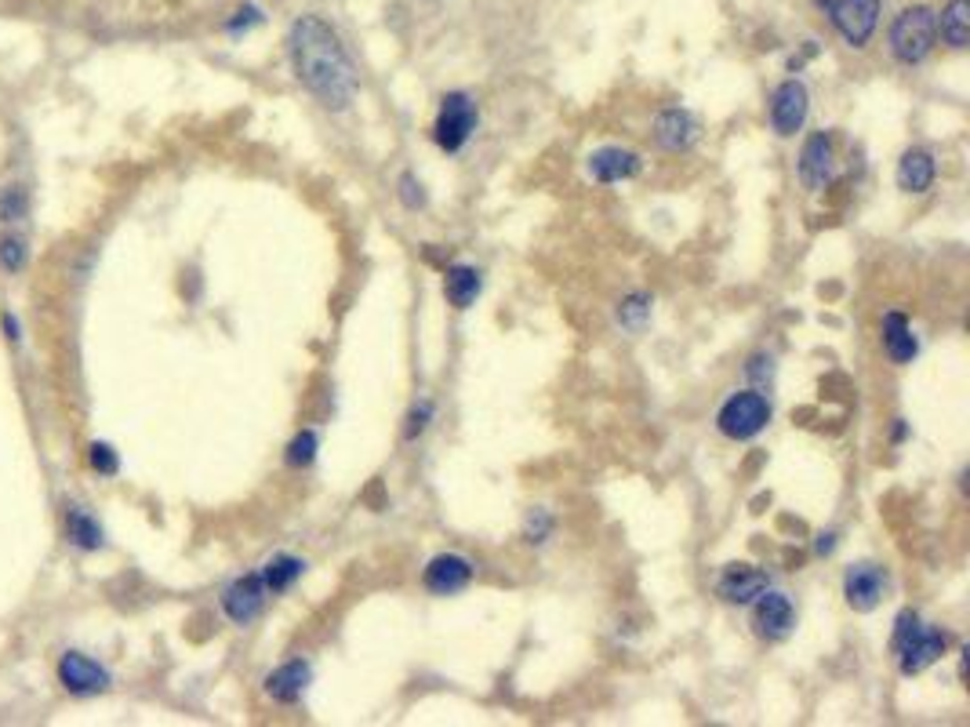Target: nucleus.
Instances as JSON below:
<instances>
[{
	"label": "nucleus",
	"mask_w": 970,
	"mask_h": 727,
	"mask_svg": "<svg viewBox=\"0 0 970 727\" xmlns=\"http://www.w3.org/2000/svg\"><path fill=\"white\" fill-rule=\"evenodd\" d=\"M287 51H291V66H295L298 80L327 109H345L356 99L360 91L356 66L350 59V51H345L342 37L331 30L324 19L316 16L295 19V26H291L287 33Z\"/></svg>",
	"instance_id": "1"
},
{
	"label": "nucleus",
	"mask_w": 970,
	"mask_h": 727,
	"mask_svg": "<svg viewBox=\"0 0 970 727\" xmlns=\"http://www.w3.org/2000/svg\"><path fill=\"white\" fill-rule=\"evenodd\" d=\"M949 648V637L934 626H923L917 611H902L894 626V655L905 677L923 674L927 666H934Z\"/></svg>",
	"instance_id": "2"
},
{
	"label": "nucleus",
	"mask_w": 970,
	"mask_h": 727,
	"mask_svg": "<svg viewBox=\"0 0 970 727\" xmlns=\"http://www.w3.org/2000/svg\"><path fill=\"white\" fill-rule=\"evenodd\" d=\"M934 40H938V16L927 4L905 8L891 26V51L894 59L905 66L923 62L927 55L934 51Z\"/></svg>",
	"instance_id": "3"
},
{
	"label": "nucleus",
	"mask_w": 970,
	"mask_h": 727,
	"mask_svg": "<svg viewBox=\"0 0 970 727\" xmlns=\"http://www.w3.org/2000/svg\"><path fill=\"white\" fill-rule=\"evenodd\" d=\"M480 125V109L477 99L466 91H451L440 99V114L433 125V139L443 154H459V149L473 139V131Z\"/></svg>",
	"instance_id": "4"
},
{
	"label": "nucleus",
	"mask_w": 970,
	"mask_h": 727,
	"mask_svg": "<svg viewBox=\"0 0 970 727\" xmlns=\"http://www.w3.org/2000/svg\"><path fill=\"white\" fill-rule=\"evenodd\" d=\"M771 422V401L760 390H742L727 396V404L719 407L716 426L731 441H753L756 433H764Z\"/></svg>",
	"instance_id": "5"
},
{
	"label": "nucleus",
	"mask_w": 970,
	"mask_h": 727,
	"mask_svg": "<svg viewBox=\"0 0 970 727\" xmlns=\"http://www.w3.org/2000/svg\"><path fill=\"white\" fill-rule=\"evenodd\" d=\"M833 22L851 48H862L880 26V0H833Z\"/></svg>",
	"instance_id": "6"
},
{
	"label": "nucleus",
	"mask_w": 970,
	"mask_h": 727,
	"mask_svg": "<svg viewBox=\"0 0 970 727\" xmlns=\"http://www.w3.org/2000/svg\"><path fill=\"white\" fill-rule=\"evenodd\" d=\"M807 109H811L807 85H803V80H785V85H778V91H774V102H771L774 131H778L782 139L796 135L803 128V120H807Z\"/></svg>",
	"instance_id": "7"
},
{
	"label": "nucleus",
	"mask_w": 970,
	"mask_h": 727,
	"mask_svg": "<svg viewBox=\"0 0 970 727\" xmlns=\"http://www.w3.org/2000/svg\"><path fill=\"white\" fill-rule=\"evenodd\" d=\"M266 582H262V574H244V579L233 582L226 593H222V611L229 615L237 626H247L255 622L262 608H266Z\"/></svg>",
	"instance_id": "8"
},
{
	"label": "nucleus",
	"mask_w": 970,
	"mask_h": 727,
	"mask_svg": "<svg viewBox=\"0 0 970 727\" xmlns=\"http://www.w3.org/2000/svg\"><path fill=\"white\" fill-rule=\"evenodd\" d=\"M753 608V622H756V633L767 637V640H782L793 633L796 626V611H793V600H788L785 593H771V589H764Z\"/></svg>",
	"instance_id": "9"
},
{
	"label": "nucleus",
	"mask_w": 970,
	"mask_h": 727,
	"mask_svg": "<svg viewBox=\"0 0 970 727\" xmlns=\"http://www.w3.org/2000/svg\"><path fill=\"white\" fill-rule=\"evenodd\" d=\"M836 175V154H833V139H829L825 131H817L807 139V146H803L800 154V178L807 189H825L829 183H833Z\"/></svg>",
	"instance_id": "10"
},
{
	"label": "nucleus",
	"mask_w": 970,
	"mask_h": 727,
	"mask_svg": "<svg viewBox=\"0 0 970 727\" xmlns=\"http://www.w3.org/2000/svg\"><path fill=\"white\" fill-rule=\"evenodd\" d=\"M422 582H425L429 593H437V597L462 593V589L473 582V564L459 553H440V557L429 560Z\"/></svg>",
	"instance_id": "11"
},
{
	"label": "nucleus",
	"mask_w": 970,
	"mask_h": 727,
	"mask_svg": "<svg viewBox=\"0 0 970 727\" xmlns=\"http://www.w3.org/2000/svg\"><path fill=\"white\" fill-rule=\"evenodd\" d=\"M886 593V571L876 564H851L843 574V597L854 611H872Z\"/></svg>",
	"instance_id": "12"
},
{
	"label": "nucleus",
	"mask_w": 970,
	"mask_h": 727,
	"mask_svg": "<svg viewBox=\"0 0 970 727\" xmlns=\"http://www.w3.org/2000/svg\"><path fill=\"white\" fill-rule=\"evenodd\" d=\"M59 680L66 684V691L69 695H99V691H106L109 688V674L106 669L95 662V658H88V655H80V651H69V655H62V662H59Z\"/></svg>",
	"instance_id": "13"
},
{
	"label": "nucleus",
	"mask_w": 970,
	"mask_h": 727,
	"mask_svg": "<svg viewBox=\"0 0 970 727\" xmlns=\"http://www.w3.org/2000/svg\"><path fill=\"white\" fill-rule=\"evenodd\" d=\"M771 586L767 571H760L753 564H731L716 582V593L727 603H753L764 589Z\"/></svg>",
	"instance_id": "14"
},
{
	"label": "nucleus",
	"mask_w": 970,
	"mask_h": 727,
	"mask_svg": "<svg viewBox=\"0 0 970 727\" xmlns=\"http://www.w3.org/2000/svg\"><path fill=\"white\" fill-rule=\"evenodd\" d=\"M655 139L662 149H669V154L690 149L698 143V117L687 114V109H665V114L655 120Z\"/></svg>",
	"instance_id": "15"
},
{
	"label": "nucleus",
	"mask_w": 970,
	"mask_h": 727,
	"mask_svg": "<svg viewBox=\"0 0 970 727\" xmlns=\"http://www.w3.org/2000/svg\"><path fill=\"white\" fill-rule=\"evenodd\" d=\"M310 680H313V666L306 658H291V662H284L281 669H273L266 677V695L276 698V703H298V698L306 695Z\"/></svg>",
	"instance_id": "16"
},
{
	"label": "nucleus",
	"mask_w": 970,
	"mask_h": 727,
	"mask_svg": "<svg viewBox=\"0 0 970 727\" xmlns=\"http://www.w3.org/2000/svg\"><path fill=\"white\" fill-rule=\"evenodd\" d=\"M636 171H640V157H636L633 149L604 146L589 157V175L596 183H626Z\"/></svg>",
	"instance_id": "17"
},
{
	"label": "nucleus",
	"mask_w": 970,
	"mask_h": 727,
	"mask_svg": "<svg viewBox=\"0 0 970 727\" xmlns=\"http://www.w3.org/2000/svg\"><path fill=\"white\" fill-rule=\"evenodd\" d=\"M934 157L927 154V149H905L902 160H898V189H905V194H927V189L934 186Z\"/></svg>",
	"instance_id": "18"
},
{
	"label": "nucleus",
	"mask_w": 970,
	"mask_h": 727,
	"mask_svg": "<svg viewBox=\"0 0 970 727\" xmlns=\"http://www.w3.org/2000/svg\"><path fill=\"white\" fill-rule=\"evenodd\" d=\"M883 350L891 353L894 364H912L920 353V338L912 335L909 321L902 317V313H886L883 317Z\"/></svg>",
	"instance_id": "19"
},
{
	"label": "nucleus",
	"mask_w": 970,
	"mask_h": 727,
	"mask_svg": "<svg viewBox=\"0 0 970 727\" xmlns=\"http://www.w3.org/2000/svg\"><path fill=\"white\" fill-rule=\"evenodd\" d=\"M480 287H483V277H480V269H473V266H451L448 273H443V295H448V302L454 310L473 306Z\"/></svg>",
	"instance_id": "20"
},
{
	"label": "nucleus",
	"mask_w": 970,
	"mask_h": 727,
	"mask_svg": "<svg viewBox=\"0 0 970 727\" xmlns=\"http://www.w3.org/2000/svg\"><path fill=\"white\" fill-rule=\"evenodd\" d=\"M938 33L949 48L963 51L970 40V0H949L938 19Z\"/></svg>",
	"instance_id": "21"
},
{
	"label": "nucleus",
	"mask_w": 970,
	"mask_h": 727,
	"mask_svg": "<svg viewBox=\"0 0 970 727\" xmlns=\"http://www.w3.org/2000/svg\"><path fill=\"white\" fill-rule=\"evenodd\" d=\"M302 574H306V560L298 557H273L266 568H262V582H266L270 593H287Z\"/></svg>",
	"instance_id": "22"
},
{
	"label": "nucleus",
	"mask_w": 970,
	"mask_h": 727,
	"mask_svg": "<svg viewBox=\"0 0 970 727\" xmlns=\"http://www.w3.org/2000/svg\"><path fill=\"white\" fill-rule=\"evenodd\" d=\"M66 539L77 546V550H99L102 546V528L95 524L88 513L69 510L66 513Z\"/></svg>",
	"instance_id": "23"
},
{
	"label": "nucleus",
	"mask_w": 970,
	"mask_h": 727,
	"mask_svg": "<svg viewBox=\"0 0 970 727\" xmlns=\"http://www.w3.org/2000/svg\"><path fill=\"white\" fill-rule=\"evenodd\" d=\"M650 317V298L647 295H629L626 302H618V324L629 327V332H640Z\"/></svg>",
	"instance_id": "24"
},
{
	"label": "nucleus",
	"mask_w": 970,
	"mask_h": 727,
	"mask_svg": "<svg viewBox=\"0 0 970 727\" xmlns=\"http://www.w3.org/2000/svg\"><path fill=\"white\" fill-rule=\"evenodd\" d=\"M316 448H321L316 433L313 430H302L295 441H291V448H287V465H310L316 459Z\"/></svg>",
	"instance_id": "25"
},
{
	"label": "nucleus",
	"mask_w": 970,
	"mask_h": 727,
	"mask_svg": "<svg viewBox=\"0 0 970 727\" xmlns=\"http://www.w3.org/2000/svg\"><path fill=\"white\" fill-rule=\"evenodd\" d=\"M88 465H91L95 473L114 477V473L120 470V459H117V451L109 448V444H91V448H88Z\"/></svg>",
	"instance_id": "26"
},
{
	"label": "nucleus",
	"mask_w": 970,
	"mask_h": 727,
	"mask_svg": "<svg viewBox=\"0 0 970 727\" xmlns=\"http://www.w3.org/2000/svg\"><path fill=\"white\" fill-rule=\"evenodd\" d=\"M400 189V204H404L408 212H419V208H425V189H422V183L414 175H400V183H396Z\"/></svg>",
	"instance_id": "27"
},
{
	"label": "nucleus",
	"mask_w": 970,
	"mask_h": 727,
	"mask_svg": "<svg viewBox=\"0 0 970 727\" xmlns=\"http://www.w3.org/2000/svg\"><path fill=\"white\" fill-rule=\"evenodd\" d=\"M523 534H528V542H538L542 546L549 534H552V517L546 510H531L528 520H523Z\"/></svg>",
	"instance_id": "28"
},
{
	"label": "nucleus",
	"mask_w": 970,
	"mask_h": 727,
	"mask_svg": "<svg viewBox=\"0 0 970 727\" xmlns=\"http://www.w3.org/2000/svg\"><path fill=\"white\" fill-rule=\"evenodd\" d=\"M26 263V244L19 237H4L0 240V266H4L8 273H19Z\"/></svg>",
	"instance_id": "29"
},
{
	"label": "nucleus",
	"mask_w": 970,
	"mask_h": 727,
	"mask_svg": "<svg viewBox=\"0 0 970 727\" xmlns=\"http://www.w3.org/2000/svg\"><path fill=\"white\" fill-rule=\"evenodd\" d=\"M429 419H433V404L422 401L419 407L411 411V419H408V441H414V436H419L429 426Z\"/></svg>",
	"instance_id": "30"
},
{
	"label": "nucleus",
	"mask_w": 970,
	"mask_h": 727,
	"mask_svg": "<svg viewBox=\"0 0 970 727\" xmlns=\"http://www.w3.org/2000/svg\"><path fill=\"white\" fill-rule=\"evenodd\" d=\"M258 22H262V11L258 8H241L237 19H229L226 30L229 33H241V30H252V26H258Z\"/></svg>",
	"instance_id": "31"
},
{
	"label": "nucleus",
	"mask_w": 970,
	"mask_h": 727,
	"mask_svg": "<svg viewBox=\"0 0 970 727\" xmlns=\"http://www.w3.org/2000/svg\"><path fill=\"white\" fill-rule=\"evenodd\" d=\"M19 215H22V194L19 189H8L4 200H0V218H4V223H16Z\"/></svg>",
	"instance_id": "32"
},
{
	"label": "nucleus",
	"mask_w": 970,
	"mask_h": 727,
	"mask_svg": "<svg viewBox=\"0 0 970 727\" xmlns=\"http://www.w3.org/2000/svg\"><path fill=\"white\" fill-rule=\"evenodd\" d=\"M749 375L753 379H771V356H753Z\"/></svg>",
	"instance_id": "33"
},
{
	"label": "nucleus",
	"mask_w": 970,
	"mask_h": 727,
	"mask_svg": "<svg viewBox=\"0 0 970 727\" xmlns=\"http://www.w3.org/2000/svg\"><path fill=\"white\" fill-rule=\"evenodd\" d=\"M836 550V534L829 531V534H822V542H817V553H833Z\"/></svg>",
	"instance_id": "34"
},
{
	"label": "nucleus",
	"mask_w": 970,
	"mask_h": 727,
	"mask_svg": "<svg viewBox=\"0 0 970 727\" xmlns=\"http://www.w3.org/2000/svg\"><path fill=\"white\" fill-rule=\"evenodd\" d=\"M4 327H8V338H11V342H19V321L11 317V313H4Z\"/></svg>",
	"instance_id": "35"
}]
</instances>
